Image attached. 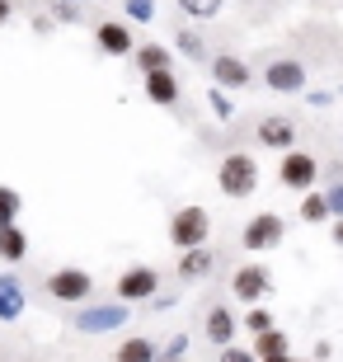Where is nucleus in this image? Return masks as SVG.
I'll return each mask as SVG.
<instances>
[{"mask_svg": "<svg viewBox=\"0 0 343 362\" xmlns=\"http://www.w3.org/2000/svg\"><path fill=\"white\" fill-rule=\"evenodd\" d=\"M216 188H221L226 198H250L254 188H259V160H254L250 151H231L216 165Z\"/></svg>", "mask_w": 343, "mask_h": 362, "instance_id": "obj_1", "label": "nucleus"}, {"mask_svg": "<svg viewBox=\"0 0 343 362\" xmlns=\"http://www.w3.org/2000/svg\"><path fill=\"white\" fill-rule=\"evenodd\" d=\"M127 320H132V306L127 301H90V306H80L71 315V325H76L80 334H113Z\"/></svg>", "mask_w": 343, "mask_h": 362, "instance_id": "obj_2", "label": "nucleus"}, {"mask_svg": "<svg viewBox=\"0 0 343 362\" xmlns=\"http://www.w3.org/2000/svg\"><path fill=\"white\" fill-rule=\"evenodd\" d=\"M207 235H211V216L198 202H188V207H179V212L170 216V245L174 250H202Z\"/></svg>", "mask_w": 343, "mask_h": 362, "instance_id": "obj_3", "label": "nucleus"}, {"mask_svg": "<svg viewBox=\"0 0 343 362\" xmlns=\"http://www.w3.org/2000/svg\"><path fill=\"white\" fill-rule=\"evenodd\" d=\"M282 235H287L282 216H277V212H259V216H250V221H245L240 245H245L250 255H268V250H277V245H282Z\"/></svg>", "mask_w": 343, "mask_h": 362, "instance_id": "obj_4", "label": "nucleus"}, {"mask_svg": "<svg viewBox=\"0 0 343 362\" xmlns=\"http://www.w3.org/2000/svg\"><path fill=\"white\" fill-rule=\"evenodd\" d=\"M160 296V273L151 269V264H132V269L118 278V301H156Z\"/></svg>", "mask_w": 343, "mask_h": 362, "instance_id": "obj_5", "label": "nucleus"}, {"mask_svg": "<svg viewBox=\"0 0 343 362\" xmlns=\"http://www.w3.org/2000/svg\"><path fill=\"white\" fill-rule=\"evenodd\" d=\"M315 175L320 165L310 151H287L282 156V165H277V179H282V188H301V193H310L315 188Z\"/></svg>", "mask_w": 343, "mask_h": 362, "instance_id": "obj_6", "label": "nucleus"}, {"mask_svg": "<svg viewBox=\"0 0 343 362\" xmlns=\"http://www.w3.org/2000/svg\"><path fill=\"white\" fill-rule=\"evenodd\" d=\"M207 71H211V85H216V90H245V85L254 81L250 62H240L236 52H216L207 62Z\"/></svg>", "mask_w": 343, "mask_h": 362, "instance_id": "obj_7", "label": "nucleus"}, {"mask_svg": "<svg viewBox=\"0 0 343 362\" xmlns=\"http://www.w3.org/2000/svg\"><path fill=\"white\" fill-rule=\"evenodd\" d=\"M306 66L301 62H291V57H277V62H268V71H264V85L273 94H306Z\"/></svg>", "mask_w": 343, "mask_h": 362, "instance_id": "obj_8", "label": "nucleus"}, {"mask_svg": "<svg viewBox=\"0 0 343 362\" xmlns=\"http://www.w3.org/2000/svg\"><path fill=\"white\" fill-rule=\"evenodd\" d=\"M90 292H94V278L85 269H57L47 278V296L52 301H90Z\"/></svg>", "mask_w": 343, "mask_h": 362, "instance_id": "obj_9", "label": "nucleus"}, {"mask_svg": "<svg viewBox=\"0 0 343 362\" xmlns=\"http://www.w3.org/2000/svg\"><path fill=\"white\" fill-rule=\"evenodd\" d=\"M231 292H236L240 301H264V296L273 292V278H268L264 264H240L236 278H231Z\"/></svg>", "mask_w": 343, "mask_h": 362, "instance_id": "obj_10", "label": "nucleus"}, {"mask_svg": "<svg viewBox=\"0 0 343 362\" xmlns=\"http://www.w3.org/2000/svg\"><path fill=\"white\" fill-rule=\"evenodd\" d=\"M94 42H99V52H108V57H132L136 52V38H132V28L122 24V19L94 24Z\"/></svg>", "mask_w": 343, "mask_h": 362, "instance_id": "obj_11", "label": "nucleus"}, {"mask_svg": "<svg viewBox=\"0 0 343 362\" xmlns=\"http://www.w3.org/2000/svg\"><path fill=\"white\" fill-rule=\"evenodd\" d=\"M28 296H24V282L14 278V273H0V325H14L24 315Z\"/></svg>", "mask_w": 343, "mask_h": 362, "instance_id": "obj_12", "label": "nucleus"}, {"mask_svg": "<svg viewBox=\"0 0 343 362\" xmlns=\"http://www.w3.org/2000/svg\"><path fill=\"white\" fill-rule=\"evenodd\" d=\"M141 85H146V99H151V104H160V108H174V104H179V76H174V71L141 76Z\"/></svg>", "mask_w": 343, "mask_h": 362, "instance_id": "obj_13", "label": "nucleus"}, {"mask_svg": "<svg viewBox=\"0 0 343 362\" xmlns=\"http://www.w3.org/2000/svg\"><path fill=\"white\" fill-rule=\"evenodd\" d=\"M132 62H136V71L141 76H156V71H174V52L165 47V42H141L132 52Z\"/></svg>", "mask_w": 343, "mask_h": 362, "instance_id": "obj_14", "label": "nucleus"}, {"mask_svg": "<svg viewBox=\"0 0 343 362\" xmlns=\"http://www.w3.org/2000/svg\"><path fill=\"white\" fill-rule=\"evenodd\" d=\"M207 339L216 349H231V344H236V315H231V306H221V301L207 310Z\"/></svg>", "mask_w": 343, "mask_h": 362, "instance_id": "obj_15", "label": "nucleus"}, {"mask_svg": "<svg viewBox=\"0 0 343 362\" xmlns=\"http://www.w3.org/2000/svg\"><path fill=\"white\" fill-rule=\"evenodd\" d=\"M259 141L273 151H291L296 146V127H291V118H264L259 122Z\"/></svg>", "mask_w": 343, "mask_h": 362, "instance_id": "obj_16", "label": "nucleus"}, {"mask_svg": "<svg viewBox=\"0 0 343 362\" xmlns=\"http://www.w3.org/2000/svg\"><path fill=\"white\" fill-rule=\"evenodd\" d=\"M211 269H216V255H211L207 245H202V250H184V259H179V278H184V282L207 278Z\"/></svg>", "mask_w": 343, "mask_h": 362, "instance_id": "obj_17", "label": "nucleus"}, {"mask_svg": "<svg viewBox=\"0 0 343 362\" xmlns=\"http://www.w3.org/2000/svg\"><path fill=\"white\" fill-rule=\"evenodd\" d=\"M254 358H259V362H273V358H291V339L287 334H282V329H277V325H273V329H268V334H259V339H254Z\"/></svg>", "mask_w": 343, "mask_h": 362, "instance_id": "obj_18", "label": "nucleus"}, {"mask_svg": "<svg viewBox=\"0 0 343 362\" xmlns=\"http://www.w3.org/2000/svg\"><path fill=\"white\" fill-rule=\"evenodd\" d=\"M174 52L179 57H188V62H211V52H207V38H202V33H193V28H179V33H174Z\"/></svg>", "mask_w": 343, "mask_h": 362, "instance_id": "obj_19", "label": "nucleus"}, {"mask_svg": "<svg viewBox=\"0 0 343 362\" xmlns=\"http://www.w3.org/2000/svg\"><path fill=\"white\" fill-rule=\"evenodd\" d=\"M156 358H160L156 339H122L113 353V362H156Z\"/></svg>", "mask_w": 343, "mask_h": 362, "instance_id": "obj_20", "label": "nucleus"}, {"mask_svg": "<svg viewBox=\"0 0 343 362\" xmlns=\"http://www.w3.org/2000/svg\"><path fill=\"white\" fill-rule=\"evenodd\" d=\"M24 255H28V235L19 226H5L0 230V259H5V264H19Z\"/></svg>", "mask_w": 343, "mask_h": 362, "instance_id": "obj_21", "label": "nucleus"}, {"mask_svg": "<svg viewBox=\"0 0 343 362\" xmlns=\"http://www.w3.org/2000/svg\"><path fill=\"white\" fill-rule=\"evenodd\" d=\"M301 221H310V226H320V221H334V216H330V202H325V193H315V188H310V193L301 198Z\"/></svg>", "mask_w": 343, "mask_h": 362, "instance_id": "obj_22", "label": "nucleus"}, {"mask_svg": "<svg viewBox=\"0 0 343 362\" xmlns=\"http://www.w3.org/2000/svg\"><path fill=\"white\" fill-rule=\"evenodd\" d=\"M19 212H24V198H19L10 184H0V230L14 226V221H19Z\"/></svg>", "mask_w": 343, "mask_h": 362, "instance_id": "obj_23", "label": "nucleus"}, {"mask_svg": "<svg viewBox=\"0 0 343 362\" xmlns=\"http://www.w3.org/2000/svg\"><path fill=\"white\" fill-rule=\"evenodd\" d=\"M174 5H179V10L188 14V19H216L226 0H174Z\"/></svg>", "mask_w": 343, "mask_h": 362, "instance_id": "obj_24", "label": "nucleus"}, {"mask_svg": "<svg viewBox=\"0 0 343 362\" xmlns=\"http://www.w3.org/2000/svg\"><path fill=\"white\" fill-rule=\"evenodd\" d=\"M207 104H211V113H216L221 122H231V118H236V104H231V94H226V90H216V85L207 90Z\"/></svg>", "mask_w": 343, "mask_h": 362, "instance_id": "obj_25", "label": "nucleus"}, {"mask_svg": "<svg viewBox=\"0 0 343 362\" xmlns=\"http://www.w3.org/2000/svg\"><path fill=\"white\" fill-rule=\"evenodd\" d=\"M122 10H127L132 24H151L156 19V0H122Z\"/></svg>", "mask_w": 343, "mask_h": 362, "instance_id": "obj_26", "label": "nucleus"}, {"mask_svg": "<svg viewBox=\"0 0 343 362\" xmlns=\"http://www.w3.org/2000/svg\"><path fill=\"white\" fill-rule=\"evenodd\" d=\"M245 329H250L254 339H259V334H268V329H273V315H268L264 306H254V310H245Z\"/></svg>", "mask_w": 343, "mask_h": 362, "instance_id": "obj_27", "label": "nucleus"}, {"mask_svg": "<svg viewBox=\"0 0 343 362\" xmlns=\"http://www.w3.org/2000/svg\"><path fill=\"white\" fill-rule=\"evenodd\" d=\"M52 19L57 24H80V5L76 0H52Z\"/></svg>", "mask_w": 343, "mask_h": 362, "instance_id": "obj_28", "label": "nucleus"}, {"mask_svg": "<svg viewBox=\"0 0 343 362\" xmlns=\"http://www.w3.org/2000/svg\"><path fill=\"white\" fill-rule=\"evenodd\" d=\"M325 202H330V216H334V221H343V184L325 188Z\"/></svg>", "mask_w": 343, "mask_h": 362, "instance_id": "obj_29", "label": "nucleus"}, {"mask_svg": "<svg viewBox=\"0 0 343 362\" xmlns=\"http://www.w3.org/2000/svg\"><path fill=\"white\" fill-rule=\"evenodd\" d=\"M160 353H165V358H184V353H188V334H170Z\"/></svg>", "mask_w": 343, "mask_h": 362, "instance_id": "obj_30", "label": "nucleus"}, {"mask_svg": "<svg viewBox=\"0 0 343 362\" xmlns=\"http://www.w3.org/2000/svg\"><path fill=\"white\" fill-rule=\"evenodd\" d=\"M216 362H259V358H254L250 349H236V344H231V349H221V358H216Z\"/></svg>", "mask_w": 343, "mask_h": 362, "instance_id": "obj_31", "label": "nucleus"}, {"mask_svg": "<svg viewBox=\"0 0 343 362\" xmlns=\"http://www.w3.org/2000/svg\"><path fill=\"white\" fill-rule=\"evenodd\" d=\"M306 104H310V108H330L334 94H330V90H306Z\"/></svg>", "mask_w": 343, "mask_h": 362, "instance_id": "obj_32", "label": "nucleus"}, {"mask_svg": "<svg viewBox=\"0 0 343 362\" xmlns=\"http://www.w3.org/2000/svg\"><path fill=\"white\" fill-rule=\"evenodd\" d=\"M10 14H14V5H10V0H0V24H10Z\"/></svg>", "mask_w": 343, "mask_h": 362, "instance_id": "obj_33", "label": "nucleus"}, {"mask_svg": "<svg viewBox=\"0 0 343 362\" xmlns=\"http://www.w3.org/2000/svg\"><path fill=\"white\" fill-rule=\"evenodd\" d=\"M334 245H343V221H334Z\"/></svg>", "mask_w": 343, "mask_h": 362, "instance_id": "obj_34", "label": "nucleus"}, {"mask_svg": "<svg viewBox=\"0 0 343 362\" xmlns=\"http://www.w3.org/2000/svg\"><path fill=\"white\" fill-rule=\"evenodd\" d=\"M156 362H184V358H165V353H160V358H156Z\"/></svg>", "mask_w": 343, "mask_h": 362, "instance_id": "obj_35", "label": "nucleus"}, {"mask_svg": "<svg viewBox=\"0 0 343 362\" xmlns=\"http://www.w3.org/2000/svg\"><path fill=\"white\" fill-rule=\"evenodd\" d=\"M273 362H291V358H273Z\"/></svg>", "mask_w": 343, "mask_h": 362, "instance_id": "obj_36", "label": "nucleus"}, {"mask_svg": "<svg viewBox=\"0 0 343 362\" xmlns=\"http://www.w3.org/2000/svg\"><path fill=\"white\" fill-rule=\"evenodd\" d=\"M310 362H315V358H310Z\"/></svg>", "mask_w": 343, "mask_h": 362, "instance_id": "obj_37", "label": "nucleus"}, {"mask_svg": "<svg viewBox=\"0 0 343 362\" xmlns=\"http://www.w3.org/2000/svg\"><path fill=\"white\" fill-rule=\"evenodd\" d=\"M339 94H343V90H339Z\"/></svg>", "mask_w": 343, "mask_h": 362, "instance_id": "obj_38", "label": "nucleus"}]
</instances>
